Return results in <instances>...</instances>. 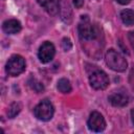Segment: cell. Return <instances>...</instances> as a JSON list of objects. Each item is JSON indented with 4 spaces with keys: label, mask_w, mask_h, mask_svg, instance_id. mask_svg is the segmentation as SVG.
<instances>
[{
    "label": "cell",
    "mask_w": 134,
    "mask_h": 134,
    "mask_svg": "<svg viewBox=\"0 0 134 134\" xmlns=\"http://www.w3.org/2000/svg\"><path fill=\"white\" fill-rule=\"evenodd\" d=\"M84 1H85V0H72L74 6L77 7V8H80V7H82V6L84 5Z\"/></svg>",
    "instance_id": "obj_16"
},
{
    "label": "cell",
    "mask_w": 134,
    "mask_h": 134,
    "mask_svg": "<svg viewBox=\"0 0 134 134\" xmlns=\"http://www.w3.org/2000/svg\"><path fill=\"white\" fill-rule=\"evenodd\" d=\"M120 19L128 26L134 25V10H132V9H124V10H121Z\"/></svg>",
    "instance_id": "obj_11"
},
{
    "label": "cell",
    "mask_w": 134,
    "mask_h": 134,
    "mask_svg": "<svg viewBox=\"0 0 134 134\" xmlns=\"http://www.w3.org/2000/svg\"><path fill=\"white\" fill-rule=\"evenodd\" d=\"M105 61H106V64L109 66V68L117 72H122L128 67L127 60L124 58V55H121L118 51L114 49H109L106 52Z\"/></svg>",
    "instance_id": "obj_1"
},
{
    "label": "cell",
    "mask_w": 134,
    "mask_h": 134,
    "mask_svg": "<svg viewBox=\"0 0 134 134\" xmlns=\"http://www.w3.org/2000/svg\"><path fill=\"white\" fill-rule=\"evenodd\" d=\"M62 46H63V48H64L65 51H68V50L71 48L72 45H71V42H70L69 39L64 38V39H63V42H62Z\"/></svg>",
    "instance_id": "obj_15"
},
{
    "label": "cell",
    "mask_w": 134,
    "mask_h": 134,
    "mask_svg": "<svg viewBox=\"0 0 134 134\" xmlns=\"http://www.w3.org/2000/svg\"><path fill=\"white\" fill-rule=\"evenodd\" d=\"M28 84H29L30 88H31L32 90H35L36 92H42V91L44 90L43 84H42L41 82L37 81L36 79H30L29 82H28Z\"/></svg>",
    "instance_id": "obj_14"
},
{
    "label": "cell",
    "mask_w": 134,
    "mask_h": 134,
    "mask_svg": "<svg viewBox=\"0 0 134 134\" xmlns=\"http://www.w3.org/2000/svg\"><path fill=\"white\" fill-rule=\"evenodd\" d=\"M54 54H55V48H54V45L49 42V41H46L44 42L40 48H39V51H38V57H39V60L41 63L43 64H46V63H49L52 61V59L54 58Z\"/></svg>",
    "instance_id": "obj_6"
},
{
    "label": "cell",
    "mask_w": 134,
    "mask_h": 134,
    "mask_svg": "<svg viewBox=\"0 0 134 134\" xmlns=\"http://www.w3.org/2000/svg\"><path fill=\"white\" fill-rule=\"evenodd\" d=\"M20 110H21L20 105H19L18 103H13V104L9 105V107H8V109H7V116H8L9 118H14L16 115L19 114Z\"/></svg>",
    "instance_id": "obj_13"
},
{
    "label": "cell",
    "mask_w": 134,
    "mask_h": 134,
    "mask_svg": "<svg viewBox=\"0 0 134 134\" xmlns=\"http://www.w3.org/2000/svg\"><path fill=\"white\" fill-rule=\"evenodd\" d=\"M25 67L26 64L24 58L20 54H14L8 59L5 66V70L6 73L10 76H18L25 70Z\"/></svg>",
    "instance_id": "obj_3"
},
{
    "label": "cell",
    "mask_w": 134,
    "mask_h": 134,
    "mask_svg": "<svg viewBox=\"0 0 134 134\" xmlns=\"http://www.w3.org/2000/svg\"><path fill=\"white\" fill-rule=\"evenodd\" d=\"M37 2L49 14V15H57L60 10V5L57 0H37Z\"/></svg>",
    "instance_id": "obj_10"
},
{
    "label": "cell",
    "mask_w": 134,
    "mask_h": 134,
    "mask_svg": "<svg viewBox=\"0 0 134 134\" xmlns=\"http://www.w3.org/2000/svg\"><path fill=\"white\" fill-rule=\"evenodd\" d=\"M131 118H132V122L134 124V108L131 110Z\"/></svg>",
    "instance_id": "obj_18"
},
{
    "label": "cell",
    "mask_w": 134,
    "mask_h": 134,
    "mask_svg": "<svg viewBox=\"0 0 134 134\" xmlns=\"http://www.w3.org/2000/svg\"><path fill=\"white\" fill-rule=\"evenodd\" d=\"M88 128L93 132H102L106 128V120L99 112H92L87 121Z\"/></svg>",
    "instance_id": "obj_7"
},
{
    "label": "cell",
    "mask_w": 134,
    "mask_h": 134,
    "mask_svg": "<svg viewBox=\"0 0 134 134\" xmlns=\"http://www.w3.org/2000/svg\"><path fill=\"white\" fill-rule=\"evenodd\" d=\"M108 99L111 103V105L114 107H125L129 103L128 95L125 93H121V92H114V93L110 94Z\"/></svg>",
    "instance_id": "obj_8"
},
{
    "label": "cell",
    "mask_w": 134,
    "mask_h": 134,
    "mask_svg": "<svg viewBox=\"0 0 134 134\" xmlns=\"http://www.w3.org/2000/svg\"><path fill=\"white\" fill-rule=\"evenodd\" d=\"M79 36L82 40H94L97 37V29L87 16H82L77 26Z\"/></svg>",
    "instance_id": "obj_2"
},
{
    "label": "cell",
    "mask_w": 134,
    "mask_h": 134,
    "mask_svg": "<svg viewBox=\"0 0 134 134\" xmlns=\"http://www.w3.org/2000/svg\"><path fill=\"white\" fill-rule=\"evenodd\" d=\"M21 23L16 20V19H9V20H6L3 22L2 24V29L5 34L7 35H15V34H18L20 32L21 30Z\"/></svg>",
    "instance_id": "obj_9"
},
{
    "label": "cell",
    "mask_w": 134,
    "mask_h": 134,
    "mask_svg": "<svg viewBox=\"0 0 134 134\" xmlns=\"http://www.w3.org/2000/svg\"><path fill=\"white\" fill-rule=\"evenodd\" d=\"M89 83L93 89L104 90L109 86L110 81L105 71L100 69H96L89 75Z\"/></svg>",
    "instance_id": "obj_5"
},
{
    "label": "cell",
    "mask_w": 134,
    "mask_h": 134,
    "mask_svg": "<svg viewBox=\"0 0 134 134\" xmlns=\"http://www.w3.org/2000/svg\"><path fill=\"white\" fill-rule=\"evenodd\" d=\"M53 113H54V108L48 99H44L40 102L34 109L35 116L42 121L50 120L53 116Z\"/></svg>",
    "instance_id": "obj_4"
},
{
    "label": "cell",
    "mask_w": 134,
    "mask_h": 134,
    "mask_svg": "<svg viewBox=\"0 0 134 134\" xmlns=\"http://www.w3.org/2000/svg\"><path fill=\"white\" fill-rule=\"evenodd\" d=\"M115 1L119 4H121V5H126V4H129L131 0H115Z\"/></svg>",
    "instance_id": "obj_17"
},
{
    "label": "cell",
    "mask_w": 134,
    "mask_h": 134,
    "mask_svg": "<svg viewBox=\"0 0 134 134\" xmlns=\"http://www.w3.org/2000/svg\"><path fill=\"white\" fill-rule=\"evenodd\" d=\"M58 90L62 93H69L71 91V84L67 79H60L58 81Z\"/></svg>",
    "instance_id": "obj_12"
}]
</instances>
